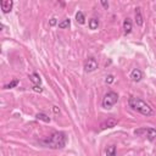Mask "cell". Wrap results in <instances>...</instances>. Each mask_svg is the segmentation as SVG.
<instances>
[{
	"instance_id": "5b68a950",
	"label": "cell",
	"mask_w": 156,
	"mask_h": 156,
	"mask_svg": "<svg viewBox=\"0 0 156 156\" xmlns=\"http://www.w3.org/2000/svg\"><path fill=\"white\" fill-rule=\"evenodd\" d=\"M98 68V61L94 58H89L85 62H84V71L85 72H93Z\"/></svg>"
},
{
	"instance_id": "44dd1931",
	"label": "cell",
	"mask_w": 156,
	"mask_h": 156,
	"mask_svg": "<svg viewBox=\"0 0 156 156\" xmlns=\"http://www.w3.org/2000/svg\"><path fill=\"white\" fill-rule=\"evenodd\" d=\"M53 111H54L55 114H59V112H60V109H59L58 106H53Z\"/></svg>"
},
{
	"instance_id": "5bb4252c",
	"label": "cell",
	"mask_w": 156,
	"mask_h": 156,
	"mask_svg": "<svg viewBox=\"0 0 156 156\" xmlns=\"http://www.w3.org/2000/svg\"><path fill=\"white\" fill-rule=\"evenodd\" d=\"M76 21L79 23V25H83L85 22V17H84V14L82 11H78L76 14Z\"/></svg>"
},
{
	"instance_id": "ffe728a7",
	"label": "cell",
	"mask_w": 156,
	"mask_h": 156,
	"mask_svg": "<svg viewBox=\"0 0 156 156\" xmlns=\"http://www.w3.org/2000/svg\"><path fill=\"white\" fill-rule=\"evenodd\" d=\"M49 25H50L51 27H54V26H56V25H58V20H56L55 17H53V18H51V20H50Z\"/></svg>"
},
{
	"instance_id": "ba28073f",
	"label": "cell",
	"mask_w": 156,
	"mask_h": 156,
	"mask_svg": "<svg viewBox=\"0 0 156 156\" xmlns=\"http://www.w3.org/2000/svg\"><path fill=\"white\" fill-rule=\"evenodd\" d=\"M131 78H132L134 82H140L141 78H143L141 71H140L139 68H134V70L132 71V73H131Z\"/></svg>"
},
{
	"instance_id": "7c38bea8",
	"label": "cell",
	"mask_w": 156,
	"mask_h": 156,
	"mask_svg": "<svg viewBox=\"0 0 156 156\" xmlns=\"http://www.w3.org/2000/svg\"><path fill=\"white\" fill-rule=\"evenodd\" d=\"M98 27H99V20L95 18V17L90 18L89 20V28L94 31V29H98Z\"/></svg>"
},
{
	"instance_id": "7402d4cb",
	"label": "cell",
	"mask_w": 156,
	"mask_h": 156,
	"mask_svg": "<svg viewBox=\"0 0 156 156\" xmlns=\"http://www.w3.org/2000/svg\"><path fill=\"white\" fill-rule=\"evenodd\" d=\"M101 5L105 8V9H108L109 8V3H106V2H101Z\"/></svg>"
},
{
	"instance_id": "8fae6325",
	"label": "cell",
	"mask_w": 156,
	"mask_h": 156,
	"mask_svg": "<svg viewBox=\"0 0 156 156\" xmlns=\"http://www.w3.org/2000/svg\"><path fill=\"white\" fill-rule=\"evenodd\" d=\"M29 79H31V82H32L34 85H40V83H41L40 76H39L38 73H32V75L29 76Z\"/></svg>"
},
{
	"instance_id": "8992f818",
	"label": "cell",
	"mask_w": 156,
	"mask_h": 156,
	"mask_svg": "<svg viewBox=\"0 0 156 156\" xmlns=\"http://www.w3.org/2000/svg\"><path fill=\"white\" fill-rule=\"evenodd\" d=\"M117 123H118V121L116 120V118H108L105 122H102L101 124H100V129H106V128H114V127H116L117 126Z\"/></svg>"
},
{
	"instance_id": "ac0fdd59",
	"label": "cell",
	"mask_w": 156,
	"mask_h": 156,
	"mask_svg": "<svg viewBox=\"0 0 156 156\" xmlns=\"http://www.w3.org/2000/svg\"><path fill=\"white\" fill-rule=\"evenodd\" d=\"M114 81H115V77H114L112 75H109V76H108L106 78H105V82H106L108 84H111V83H112Z\"/></svg>"
},
{
	"instance_id": "6da1fadb",
	"label": "cell",
	"mask_w": 156,
	"mask_h": 156,
	"mask_svg": "<svg viewBox=\"0 0 156 156\" xmlns=\"http://www.w3.org/2000/svg\"><path fill=\"white\" fill-rule=\"evenodd\" d=\"M66 143H67V138L62 132H54L45 140H41V144L51 149H62L65 148Z\"/></svg>"
},
{
	"instance_id": "4fadbf2b",
	"label": "cell",
	"mask_w": 156,
	"mask_h": 156,
	"mask_svg": "<svg viewBox=\"0 0 156 156\" xmlns=\"http://www.w3.org/2000/svg\"><path fill=\"white\" fill-rule=\"evenodd\" d=\"M105 154H106V156H116V146L115 145L108 146L105 150Z\"/></svg>"
},
{
	"instance_id": "d6986e66",
	"label": "cell",
	"mask_w": 156,
	"mask_h": 156,
	"mask_svg": "<svg viewBox=\"0 0 156 156\" xmlns=\"http://www.w3.org/2000/svg\"><path fill=\"white\" fill-rule=\"evenodd\" d=\"M32 89H33L34 91H37V93H41V91H43V88H41L40 85H33Z\"/></svg>"
},
{
	"instance_id": "277c9868",
	"label": "cell",
	"mask_w": 156,
	"mask_h": 156,
	"mask_svg": "<svg viewBox=\"0 0 156 156\" xmlns=\"http://www.w3.org/2000/svg\"><path fill=\"white\" fill-rule=\"evenodd\" d=\"M134 134L135 135H139V137H146L148 140L152 141L156 139V129L155 128H140V129H135L134 131Z\"/></svg>"
},
{
	"instance_id": "9c48e42d",
	"label": "cell",
	"mask_w": 156,
	"mask_h": 156,
	"mask_svg": "<svg viewBox=\"0 0 156 156\" xmlns=\"http://www.w3.org/2000/svg\"><path fill=\"white\" fill-rule=\"evenodd\" d=\"M135 23H137L139 27H141V26L144 25V18H143L140 8H137V9H135Z\"/></svg>"
},
{
	"instance_id": "9a60e30c",
	"label": "cell",
	"mask_w": 156,
	"mask_h": 156,
	"mask_svg": "<svg viewBox=\"0 0 156 156\" xmlns=\"http://www.w3.org/2000/svg\"><path fill=\"white\" fill-rule=\"evenodd\" d=\"M35 118H37V120H40V121H43V122H46V123L50 122V117H49L48 115H45V114H37V115H35Z\"/></svg>"
},
{
	"instance_id": "7a4b0ae2",
	"label": "cell",
	"mask_w": 156,
	"mask_h": 156,
	"mask_svg": "<svg viewBox=\"0 0 156 156\" xmlns=\"http://www.w3.org/2000/svg\"><path fill=\"white\" fill-rule=\"evenodd\" d=\"M128 105H129V108H132L133 110H135L137 112H139V114H141L143 116H146V117L152 116L155 114L154 110L148 105V104L139 98H129Z\"/></svg>"
},
{
	"instance_id": "30bf717a",
	"label": "cell",
	"mask_w": 156,
	"mask_h": 156,
	"mask_svg": "<svg viewBox=\"0 0 156 156\" xmlns=\"http://www.w3.org/2000/svg\"><path fill=\"white\" fill-rule=\"evenodd\" d=\"M123 31H124V34H129L132 32V22L129 18H126L123 21Z\"/></svg>"
},
{
	"instance_id": "3957f363",
	"label": "cell",
	"mask_w": 156,
	"mask_h": 156,
	"mask_svg": "<svg viewBox=\"0 0 156 156\" xmlns=\"http://www.w3.org/2000/svg\"><path fill=\"white\" fill-rule=\"evenodd\" d=\"M118 100V94L115 93V91H109L108 94H105V96L102 98V102H101V105L104 109H106V110H110L115 104L117 102Z\"/></svg>"
},
{
	"instance_id": "e0dca14e",
	"label": "cell",
	"mask_w": 156,
	"mask_h": 156,
	"mask_svg": "<svg viewBox=\"0 0 156 156\" xmlns=\"http://www.w3.org/2000/svg\"><path fill=\"white\" fill-rule=\"evenodd\" d=\"M17 84H18V79H14V81L10 82L9 84H5V85H4V89H11V88H15Z\"/></svg>"
},
{
	"instance_id": "2e32d148",
	"label": "cell",
	"mask_w": 156,
	"mask_h": 156,
	"mask_svg": "<svg viewBox=\"0 0 156 156\" xmlns=\"http://www.w3.org/2000/svg\"><path fill=\"white\" fill-rule=\"evenodd\" d=\"M70 25H71L70 18H65L62 22H60V23H59V28L65 29V28H68V27H70Z\"/></svg>"
},
{
	"instance_id": "52a82bcc",
	"label": "cell",
	"mask_w": 156,
	"mask_h": 156,
	"mask_svg": "<svg viewBox=\"0 0 156 156\" xmlns=\"http://www.w3.org/2000/svg\"><path fill=\"white\" fill-rule=\"evenodd\" d=\"M0 5H2V10H3L4 14H9V12L12 10L14 2H12V0H3Z\"/></svg>"
}]
</instances>
